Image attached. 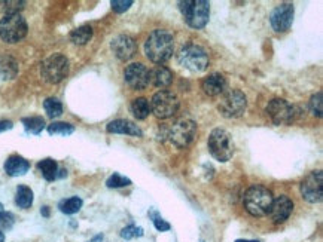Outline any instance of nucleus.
I'll list each match as a JSON object with an SVG mask.
<instances>
[{
	"label": "nucleus",
	"instance_id": "obj_30",
	"mask_svg": "<svg viewBox=\"0 0 323 242\" xmlns=\"http://www.w3.org/2000/svg\"><path fill=\"white\" fill-rule=\"evenodd\" d=\"M107 187L110 189H119V187H125V186H130L131 184V180L127 178V177H123L121 174L115 172L113 175H110L106 181Z\"/></svg>",
	"mask_w": 323,
	"mask_h": 242
},
{
	"label": "nucleus",
	"instance_id": "obj_6",
	"mask_svg": "<svg viewBox=\"0 0 323 242\" xmlns=\"http://www.w3.org/2000/svg\"><path fill=\"white\" fill-rule=\"evenodd\" d=\"M265 113L275 125H291L301 116L298 106H294L283 98L271 100L265 107Z\"/></svg>",
	"mask_w": 323,
	"mask_h": 242
},
{
	"label": "nucleus",
	"instance_id": "obj_34",
	"mask_svg": "<svg viewBox=\"0 0 323 242\" xmlns=\"http://www.w3.org/2000/svg\"><path fill=\"white\" fill-rule=\"evenodd\" d=\"M14 223H15V217H14V214L6 213V211L0 213V232H5V230L12 229Z\"/></svg>",
	"mask_w": 323,
	"mask_h": 242
},
{
	"label": "nucleus",
	"instance_id": "obj_8",
	"mask_svg": "<svg viewBox=\"0 0 323 242\" xmlns=\"http://www.w3.org/2000/svg\"><path fill=\"white\" fill-rule=\"evenodd\" d=\"M246 109H248V98L245 95V92H241L240 89L225 91L218 104L219 113L228 119H235V118L243 116Z\"/></svg>",
	"mask_w": 323,
	"mask_h": 242
},
{
	"label": "nucleus",
	"instance_id": "obj_29",
	"mask_svg": "<svg viewBox=\"0 0 323 242\" xmlns=\"http://www.w3.org/2000/svg\"><path fill=\"white\" fill-rule=\"evenodd\" d=\"M48 132L51 135H70L75 132V126L67 122H54L48 126Z\"/></svg>",
	"mask_w": 323,
	"mask_h": 242
},
{
	"label": "nucleus",
	"instance_id": "obj_3",
	"mask_svg": "<svg viewBox=\"0 0 323 242\" xmlns=\"http://www.w3.org/2000/svg\"><path fill=\"white\" fill-rule=\"evenodd\" d=\"M179 9L183 15L185 23L199 30L209 23L210 18V3L206 0H185L179 2Z\"/></svg>",
	"mask_w": 323,
	"mask_h": 242
},
{
	"label": "nucleus",
	"instance_id": "obj_32",
	"mask_svg": "<svg viewBox=\"0 0 323 242\" xmlns=\"http://www.w3.org/2000/svg\"><path fill=\"white\" fill-rule=\"evenodd\" d=\"M3 9L8 14H20L21 9H24L25 2L23 0H8V2H3Z\"/></svg>",
	"mask_w": 323,
	"mask_h": 242
},
{
	"label": "nucleus",
	"instance_id": "obj_42",
	"mask_svg": "<svg viewBox=\"0 0 323 242\" xmlns=\"http://www.w3.org/2000/svg\"><path fill=\"white\" fill-rule=\"evenodd\" d=\"M0 213H3V205L0 204Z\"/></svg>",
	"mask_w": 323,
	"mask_h": 242
},
{
	"label": "nucleus",
	"instance_id": "obj_40",
	"mask_svg": "<svg viewBox=\"0 0 323 242\" xmlns=\"http://www.w3.org/2000/svg\"><path fill=\"white\" fill-rule=\"evenodd\" d=\"M235 242H259V241H255V239H237Z\"/></svg>",
	"mask_w": 323,
	"mask_h": 242
},
{
	"label": "nucleus",
	"instance_id": "obj_2",
	"mask_svg": "<svg viewBox=\"0 0 323 242\" xmlns=\"http://www.w3.org/2000/svg\"><path fill=\"white\" fill-rule=\"evenodd\" d=\"M273 201L274 198L271 190L261 184L250 186L243 196V205L246 211L253 217H264L270 214Z\"/></svg>",
	"mask_w": 323,
	"mask_h": 242
},
{
	"label": "nucleus",
	"instance_id": "obj_19",
	"mask_svg": "<svg viewBox=\"0 0 323 242\" xmlns=\"http://www.w3.org/2000/svg\"><path fill=\"white\" fill-rule=\"evenodd\" d=\"M173 82V72L167 69L166 66H156L149 72V83H152L155 88H167Z\"/></svg>",
	"mask_w": 323,
	"mask_h": 242
},
{
	"label": "nucleus",
	"instance_id": "obj_18",
	"mask_svg": "<svg viewBox=\"0 0 323 242\" xmlns=\"http://www.w3.org/2000/svg\"><path fill=\"white\" fill-rule=\"evenodd\" d=\"M106 131L110 134H125V135H131V137H143L142 129L131 121L127 119H116L107 123Z\"/></svg>",
	"mask_w": 323,
	"mask_h": 242
},
{
	"label": "nucleus",
	"instance_id": "obj_1",
	"mask_svg": "<svg viewBox=\"0 0 323 242\" xmlns=\"http://www.w3.org/2000/svg\"><path fill=\"white\" fill-rule=\"evenodd\" d=\"M174 51V37L169 30H153L146 39L145 54L152 63L164 64L172 58Z\"/></svg>",
	"mask_w": 323,
	"mask_h": 242
},
{
	"label": "nucleus",
	"instance_id": "obj_36",
	"mask_svg": "<svg viewBox=\"0 0 323 242\" xmlns=\"http://www.w3.org/2000/svg\"><path fill=\"white\" fill-rule=\"evenodd\" d=\"M150 216L153 218V224H155V229L156 230H159V232H167V230H170V223H167L164 218H161L156 213H150Z\"/></svg>",
	"mask_w": 323,
	"mask_h": 242
},
{
	"label": "nucleus",
	"instance_id": "obj_23",
	"mask_svg": "<svg viewBox=\"0 0 323 242\" xmlns=\"http://www.w3.org/2000/svg\"><path fill=\"white\" fill-rule=\"evenodd\" d=\"M37 168L41 171L42 177L47 181H54L55 178H58V165L54 159H44L37 164Z\"/></svg>",
	"mask_w": 323,
	"mask_h": 242
},
{
	"label": "nucleus",
	"instance_id": "obj_15",
	"mask_svg": "<svg viewBox=\"0 0 323 242\" xmlns=\"http://www.w3.org/2000/svg\"><path fill=\"white\" fill-rule=\"evenodd\" d=\"M110 48L113 51L115 57L121 61L131 60L137 52V45H136L134 39L130 37L128 34H119V36L113 37L110 42Z\"/></svg>",
	"mask_w": 323,
	"mask_h": 242
},
{
	"label": "nucleus",
	"instance_id": "obj_13",
	"mask_svg": "<svg viewBox=\"0 0 323 242\" xmlns=\"http://www.w3.org/2000/svg\"><path fill=\"white\" fill-rule=\"evenodd\" d=\"M124 80L131 89L142 91L149 85V70L142 63H131L125 67Z\"/></svg>",
	"mask_w": 323,
	"mask_h": 242
},
{
	"label": "nucleus",
	"instance_id": "obj_37",
	"mask_svg": "<svg viewBox=\"0 0 323 242\" xmlns=\"http://www.w3.org/2000/svg\"><path fill=\"white\" fill-rule=\"evenodd\" d=\"M14 123L11 121H0V132H5V131H9L12 129Z\"/></svg>",
	"mask_w": 323,
	"mask_h": 242
},
{
	"label": "nucleus",
	"instance_id": "obj_11",
	"mask_svg": "<svg viewBox=\"0 0 323 242\" xmlns=\"http://www.w3.org/2000/svg\"><path fill=\"white\" fill-rule=\"evenodd\" d=\"M179 106L180 101L177 95L167 89L158 91L150 100V112L159 119H169L174 116L179 110Z\"/></svg>",
	"mask_w": 323,
	"mask_h": 242
},
{
	"label": "nucleus",
	"instance_id": "obj_21",
	"mask_svg": "<svg viewBox=\"0 0 323 242\" xmlns=\"http://www.w3.org/2000/svg\"><path fill=\"white\" fill-rule=\"evenodd\" d=\"M18 74V61L11 57L5 55L0 58V79L2 80H12Z\"/></svg>",
	"mask_w": 323,
	"mask_h": 242
},
{
	"label": "nucleus",
	"instance_id": "obj_31",
	"mask_svg": "<svg viewBox=\"0 0 323 242\" xmlns=\"http://www.w3.org/2000/svg\"><path fill=\"white\" fill-rule=\"evenodd\" d=\"M308 107H310V110H311V113H313L314 116L322 118V92H320V91L310 98Z\"/></svg>",
	"mask_w": 323,
	"mask_h": 242
},
{
	"label": "nucleus",
	"instance_id": "obj_16",
	"mask_svg": "<svg viewBox=\"0 0 323 242\" xmlns=\"http://www.w3.org/2000/svg\"><path fill=\"white\" fill-rule=\"evenodd\" d=\"M294 211V202L289 196L286 195H280L277 196L273 201V205H271V218L275 224H280V223H285L288 218L291 217Z\"/></svg>",
	"mask_w": 323,
	"mask_h": 242
},
{
	"label": "nucleus",
	"instance_id": "obj_35",
	"mask_svg": "<svg viewBox=\"0 0 323 242\" xmlns=\"http://www.w3.org/2000/svg\"><path fill=\"white\" fill-rule=\"evenodd\" d=\"M110 6L116 14H123L133 6V0H112Z\"/></svg>",
	"mask_w": 323,
	"mask_h": 242
},
{
	"label": "nucleus",
	"instance_id": "obj_25",
	"mask_svg": "<svg viewBox=\"0 0 323 242\" xmlns=\"http://www.w3.org/2000/svg\"><path fill=\"white\" fill-rule=\"evenodd\" d=\"M15 202L20 208H30L33 204V192L27 186H18L17 195H15Z\"/></svg>",
	"mask_w": 323,
	"mask_h": 242
},
{
	"label": "nucleus",
	"instance_id": "obj_10",
	"mask_svg": "<svg viewBox=\"0 0 323 242\" xmlns=\"http://www.w3.org/2000/svg\"><path fill=\"white\" fill-rule=\"evenodd\" d=\"M41 74L48 83H60L69 74V60L63 54H52L41 64Z\"/></svg>",
	"mask_w": 323,
	"mask_h": 242
},
{
	"label": "nucleus",
	"instance_id": "obj_5",
	"mask_svg": "<svg viewBox=\"0 0 323 242\" xmlns=\"http://www.w3.org/2000/svg\"><path fill=\"white\" fill-rule=\"evenodd\" d=\"M207 147L210 155L219 162H228L234 155L232 137L228 131H225L222 128H216L210 132L207 140Z\"/></svg>",
	"mask_w": 323,
	"mask_h": 242
},
{
	"label": "nucleus",
	"instance_id": "obj_12",
	"mask_svg": "<svg viewBox=\"0 0 323 242\" xmlns=\"http://www.w3.org/2000/svg\"><path fill=\"white\" fill-rule=\"evenodd\" d=\"M302 198L310 204H317L323 198V174L322 171L310 172L301 183Z\"/></svg>",
	"mask_w": 323,
	"mask_h": 242
},
{
	"label": "nucleus",
	"instance_id": "obj_9",
	"mask_svg": "<svg viewBox=\"0 0 323 242\" xmlns=\"http://www.w3.org/2000/svg\"><path fill=\"white\" fill-rule=\"evenodd\" d=\"M177 61L182 67L188 69L189 72L201 73L209 66V55L204 48L194 45V43H189L179 51Z\"/></svg>",
	"mask_w": 323,
	"mask_h": 242
},
{
	"label": "nucleus",
	"instance_id": "obj_28",
	"mask_svg": "<svg viewBox=\"0 0 323 242\" xmlns=\"http://www.w3.org/2000/svg\"><path fill=\"white\" fill-rule=\"evenodd\" d=\"M44 109H45L47 115L50 116L51 119H55V118L63 115V104H61V101L58 98H47L44 101Z\"/></svg>",
	"mask_w": 323,
	"mask_h": 242
},
{
	"label": "nucleus",
	"instance_id": "obj_17",
	"mask_svg": "<svg viewBox=\"0 0 323 242\" xmlns=\"http://www.w3.org/2000/svg\"><path fill=\"white\" fill-rule=\"evenodd\" d=\"M201 88L206 95L209 97H218L222 95L226 91V79L221 73H212L207 77L203 79Z\"/></svg>",
	"mask_w": 323,
	"mask_h": 242
},
{
	"label": "nucleus",
	"instance_id": "obj_33",
	"mask_svg": "<svg viewBox=\"0 0 323 242\" xmlns=\"http://www.w3.org/2000/svg\"><path fill=\"white\" fill-rule=\"evenodd\" d=\"M121 236L124 239H131V238H136V236L140 238V236H143V229L142 227H137L134 224H130V226H127V227H124L121 230Z\"/></svg>",
	"mask_w": 323,
	"mask_h": 242
},
{
	"label": "nucleus",
	"instance_id": "obj_26",
	"mask_svg": "<svg viewBox=\"0 0 323 242\" xmlns=\"http://www.w3.org/2000/svg\"><path fill=\"white\" fill-rule=\"evenodd\" d=\"M23 125H24L25 131L34 135H39L44 129H45V121L41 116H31V118H24L23 119Z\"/></svg>",
	"mask_w": 323,
	"mask_h": 242
},
{
	"label": "nucleus",
	"instance_id": "obj_39",
	"mask_svg": "<svg viewBox=\"0 0 323 242\" xmlns=\"http://www.w3.org/2000/svg\"><path fill=\"white\" fill-rule=\"evenodd\" d=\"M101 241H103V235H99V236H96V238H94L91 242H101Z\"/></svg>",
	"mask_w": 323,
	"mask_h": 242
},
{
	"label": "nucleus",
	"instance_id": "obj_24",
	"mask_svg": "<svg viewBox=\"0 0 323 242\" xmlns=\"http://www.w3.org/2000/svg\"><path fill=\"white\" fill-rule=\"evenodd\" d=\"M91 37H93V27L91 25H80L70 33V40L75 45H85L91 40Z\"/></svg>",
	"mask_w": 323,
	"mask_h": 242
},
{
	"label": "nucleus",
	"instance_id": "obj_7",
	"mask_svg": "<svg viewBox=\"0 0 323 242\" xmlns=\"http://www.w3.org/2000/svg\"><path fill=\"white\" fill-rule=\"evenodd\" d=\"M27 31L28 25L21 14H8L0 20V39L6 43H18Z\"/></svg>",
	"mask_w": 323,
	"mask_h": 242
},
{
	"label": "nucleus",
	"instance_id": "obj_14",
	"mask_svg": "<svg viewBox=\"0 0 323 242\" xmlns=\"http://www.w3.org/2000/svg\"><path fill=\"white\" fill-rule=\"evenodd\" d=\"M295 17V9L292 3H280L275 6L270 15V24L273 27L274 31L283 33L291 28Z\"/></svg>",
	"mask_w": 323,
	"mask_h": 242
},
{
	"label": "nucleus",
	"instance_id": "obj_4",
	"mask_svg": "<svg viewBox=\"0 0 323 242\" xmlns=\"http://www.w3.org/2000/svg\"><path fill=\"white\" fill-rule=\"evenodd\" d=\"M197 135V123L192 119H177L170 123L166 129L167 140L177 149H185L194 141Z\"/></svg>",
	"mask_w": 323,
	"mask_h": 242
},
{
	"label": "nucleus",
	"instance_id": "obj_38",
	"mask_svg": "<svg viewBox=\"0 0 323 242\" xmlns=\"http://www.w3.org/2000/svg\"><path fill=\"white\" fill-rule=\"evenodd\" d=\"M41 213H42L44 217H50V208H48V207H42Z\"/></svg>",
	"mask_w": 323,
	"mask_h": 242
},
{
	"label": "nucleus",
	"instance_id": "obj_20",
	"mask_svg": "<svg viewBox=\"0 0 323 242\" xmlns=\"http://www.w3.org/2000/svg\"><path fill=\"white\" fill-rule=\"evenodd\" d=\"M30 170V164L28 161L24 159L20 155H12L8 158V161L5 162V171L8 175L11 177H20L24 175L27 171Z\"/></svg>",
	"mask_w": 323,
	"mask_h": 242
},
{
	"label": "nucleus",
	"instance_id": "obj_22",
	"mask_svg": "<svg viewBox=\"0 0 323 242\" xmlns=\"http://www.w3.org/2000/svg\"><path fill=\"white\" fill-rule=\"evenodd\" d=\"M130 110L133 113V116L139 121H145L150 113V103L146 100V98L140 97L136 98L131 101V106H130Z\"/></svg>",
	"mask_w": 323,
	"mask_h": 242
},
{
	"label": "nucleus",
	"instance_id": "obj_41",
	"mask_svg": "<svg viewBox=\"0 0 323 242\" xmlns=\"http://www.w3.org/2000/svg\"><path fill=\"white\" fill-rule=\"evenodd\" d=\"M0 242H5V233L0 232Z\"/></svg>",
	"mask_w": 323,
	"mask_h": 242
},
{
	"label": "nucleus",
	"instance_id": "obj_27",
	"mask_svg": "<svg viewBox=\"0 0 323 242\" xmlns=\"http://www.w3.org/2000/svg\"><path fill=\"white\" fill-rule=\"evenodd\" d=\"M82 199L77 198V196H73V198H69V199H64L60 202V211L67 214V216H72V214H76L80 208H82Z\"/></svg>",
	"mask_w": 323,
	"mask_h": 242
}]
</instances>
